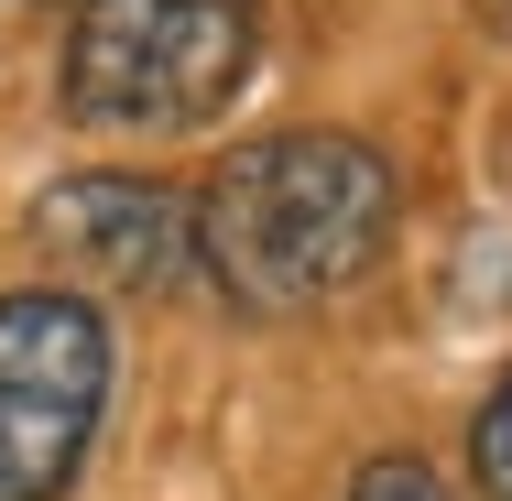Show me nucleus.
Segmentation results:
<instances>
[{
    "label": "nucleus",
    "instance_id": "nucleus-1",
    "mask_svg": "<svg viewBox=\"0 0 512 501\" xmlns=\"http://www.w3.org/2000/svg\"><path fill=\"white\" fill-rule=\"evenodd\" d=\"M393 240V164L349 131H273L197 197V262L240 316H306L349 295Z\"/></svg>",
    "mask_w": 512,
    "mask_h": 501
},
{
    "label": "nucleus",
    "instance_id": "nucleus-2",
    "mask_svg": "<svg viewBox=\"0 0 512 501\" xmlns=\"http://www.w3.org/2000/svg\"><path fill=\"white\" fill-rule=\"evenodd\" d=\"M262 66L251 0H77L55 99L88 131H207Z\"/></svg>",
    "mask_w": 512,
    "mask_h": 501
},
{
    "label": "nucleus",
    "instance_id": "nucleus-3",
    "mask_svg": "<svg viewBox=\"0 0 512 501\" xmlns=\"http://www.w3.org/2000/svg\"><path fill=\"white\" fill-rule=\"evenodd\" d=\"M109 403V327L88 295H0V501H66Z\"/></svg>",
    "mask_w": 512,
    "mask_h": 501
},
{
    "label": "nucleus",
    "instance_id": "nucleus-4",
    "mask_svg": "<svg viewBox=\"0 0 512 501\" xmlns=\"http://www.w3.org/2000/svg\"><path fill=\"white\" fill-rule=\"evenodd\" d=\"M33 240L88 284H164L197 251V207H175L153 175H66L33 197Z\"/></svg>",
    "mask_w": 512,
    "mask_h": 501
},
{
    "label": "nucleus",
    "instance_id": "nucleus-5",
    "mask_svg": "<svg viewBox=\"0 0 512 501\" xmlns=\"http://www.w3.org/2000/svg\"><path fill=\"white\" fill-rule=\"evenodd\" d=\"M469 469H480L491 501H512V382L480 403V425H469Z\"/></svg>",
    "mask_w": 512,
    "mask_h": 501
},
{
    "label": "nucleus",
    "instance_id": "nucleus-6",
    "mask_svg": "<svg viewBox=\"0 0 512 501\" xmlns=\"http://www.w3.org/2000/svg\"><path fill=\"white\" fill-rule=\"evenodd\" d=\"M349 501H447V480H436L425 458H371V469H360V491H349Z\"/></svg>",
    "mask_w": 512,
    "mask_h": 501
}]
</instances>
